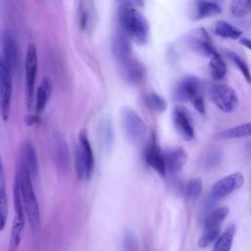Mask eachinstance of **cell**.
<instances>
[{"label": "cell", "instance_id": "obj_35", "mask_svg": "<svg viewBox=\"0 0 251 251\" xmlns=\"http://www.w3.org/2000/svg\"><path fill=\"white\" fill-rule=\"evenodd\" d=\"M240 43L251 51V39L246 38V37H241L240 38Z\"/></svg>", "mask_w": 251, "mask_h": 251}, {"label": "cell", "instance_id": "obj_23", "mask_svg": "<svg viewBox=\"0 0 251 251\" xmlns=\"http://www.w3.org/2000/svg\"><path fill=\"white\" fill-rule=\"evenodd\" d=\"M247 136H251V123L239 125L216 134L217 139H235Z\"/></svg>", "mask_w": 251, "mask_h": 251}, {"label": "cell", "instance_id": "obj_13", "mask_svg": "<svg viewBox=\"0 0 251 251\" xmlns=\"http://www.w3.org/2000/svg\"><path fill=\"white\" fill-rule=\"evenodd\" d=\"M173 122L179 132V134L185 140H191L194 137V129L192 126V120L189 112L181 106L175 108L173 112Z\"/></svg>", "mask_w": 251, "mask_h": 251}, {"label": "cell", "instance_id": "obj_2", "mask_svg": "<svg viewBox=\"0 0 251 251\" xmlns=\"http://www.w3.org/2000/svg\"><path fill=\"white\" fill-rule=\"evenodd\" d=\"M16 175L18 176L20 180L25 216L27 218L30 228L35 231L39 226L40 214L37 198L32 186V178L30 177L28 173L22 167H20Z\"/></svg>", "mask_w": 251, "mask_h": 251}, {"label": "cell", "instance_id": "obj_27", "mask_svg": "<svg viewBox=\"0 0 251 251\" xmlns=\"http://www.w3.org/2000/svg\"><path fill=\"white\" fill-rule=\"evenodd\" d=\"M230 13L236 18L246 17L251 13V0H231Z\"/></svg>", "mask_w": 251, "mask_h": 251}, {"label": "cell", "instance_id": "obj_34", "mask_svg": "<svg viewBox=\"0 0 251 251\" xmlns=\"http://www.w3.org/2000/svg\"><path fill=\"white\" fill-rule=\"evenodd\" d=\"M102 129H103V138L105 140V143L107 145H110L113 140V131H112L111 124L106 121L102 126Z\"/></svg>", "mask_w": 251, "mask_h": 251}, {"label": "cell", "instance_id": "obj_19", "mask_svg": "<svg viewBox=\"0 0 251 251\" xmlns=\"http://www.w3.org/2000/svg\"><path fill=\"white\" fill-rule=\"evenodd\" d=\"M164 155H165L166 170L167 172L174 175L179 173L182 170L187 159L186 152L181 147L169 150L166 153H164Z\"/></svg>", "mask_w": 251, "mask_h": 251}, {"label": "cell", "instance_id": "obj_26", "mask_svg": "<svg viewBox=\"0 0 251 251\" xmlns=\"http://www.w3.org/2000/svg\"><path fill=\"white\" fill-rule=\"evenodd\" d=\"M209 69L211 72L212 76L217 79L220 80L222 78L225 77L226 74V63L224 62V60L222 59V57L215 52L211 57H210V62H209Z\"/></svg>", "mask_w": 251, "mask_h": 251}, {"label": "cell", "instance_id": "obj_29", "mask_svg": "<svg viewBox=\"0 0 251 251\" xmlns=\"http://www.w3.org/2000/svg\"><path fill=\"white\" fill-rule=\"evenodd\" d=\"M229 210L227 207H221L214 210L205 220L204 226H219L221 223L226 219L228 215Z\"/></svg>", "mask_w": 251, "mask_h": 251}, {"label": "cell", "instance_id": "obj_14", "mask_svg": "<svg viewBox=\"0 0 251 251\" xmlns=\"http://www.w3.org/2000/svg\"><path fill=\"white\" fill-rule=\"evenodd\" d=\"M21 167L24 168L31 178L38 175V159L36 150L29 140L24 141L21 148Z\"/></svg>", "mask_w": 251, "mask_h": 251}, {"label": "cell", "instance_id": "obj_10", "mask_svg": "<svg viewBox=\"0 0 251 251\" xmlns=\"http://www.w3.org/2000/svg\"><path fill=\"white\" fill-rule=\"evenodd\" d=\"M244 183V176L241 173L230 174L218 180L211 189V200H219L232 191L240 188Z\"/></svg>", "mask_w": 251, "mask_h": 251}, {"label": "cell", "instance_id": "obj_9", "mask_svg": "<svg viewBox=\"0 0 251 251\" xmlns=\"http://www.w3.org/2000/svg\"><path fill=\"white\" fill-rule=\"evenodd\" d=\"M51 155L57 170L65 172L69 169L70 152L68 142L60 131H55L52 134Z\"/></svg>", "mask_w": 251, "mask_h": 251}, {"label": "cell", "instance_id": "obj_30", "mask_svg": "<svg viewBox=\"0 0 251 251\" xmlns=\"http://www.w3.org/2000/svg\"><path fill=\"white\" fill-rule=\"evenodd\" d=\"M145 103L148 106V108H150L151 110L155 111V112H164L167 108V102L166 100L156 94V93H150L145 97Z\"/></svg>", "mask_w": 251, "mask_h": 251}, {"label": "cell", "instance_id": "obj_17", "mask_svg": "<svg viewBox=\"0 0 251 251\" xmlns=\"http://www.w3.org/2000/svg\"><path fill=\"white\" fill-rule=\"evenodd\" d=\"M221 12V7L215 2L208 0H194L190 9V17L197 21L219 15Z\"/></svg>", "mask_w": 251, "mask_h": 251}, {"label": "cell", "instance_id": "obj_28", "mask_svg": "<svg viewBox=\"0 0 251 251\" xmlns=\"http://www.w3.org/2000/svg\"><path fill=\"white\" fill-rule=\"evenodd\" d=\"M220 233V226H204V232L202 233L199 239V246L205 248L209 246L214 240L219 237Z\"/></svg>", "mask_w": 251, "mask_h": 251}, {"label": "cell", "instance_id": "obj_12", "mask_svg": "<svg viewBox=\"0 0 251 251\" xmlns=\"http://www.w3.org/2000/svg\"><path fill=\"white\" fill-rule=\"evenodd\" d=\"M144 160L145 162L159 175L165 176L167 173L166 164H165V155L164 152L159 147L157 140L154 135H152L150 141L148 142L144 150Z\"/></svg>", "mask_w": 251, "mask_h": 251}, {"label": "cell", "instance_id": "obj_11", "mask_svg": "<svg viewBox=\"0 0 251 251\" xmlns=\"http://www.w3.org/2000/svg\"><path fill=\"white\" fill-rule=\"evenodd\" d=\"M187 43L192 50L201 56L210 58L216 52L208 32L202 27L190 30L187 36Z\"/></svg>", "mask_w": 251, "mask_h": 251}, {"label": "cell", "instance_id": "obj_22", "mask_svg": "<svg viewBox=\"0 0 251 251\" xmlns=\"http://www.w3.org/2000/svg\"><path fill=\"white\" fill-rule=\"evenodd\" d=\"M113 54L120 62L125 61L126 59L131 57L130 45L127 40V36L125 34H117L113 39Z\"/></svg>", "mask_w": 251, "mask_h": 251}, {"label": "cell", "instance_id": "obj_33", "mask_svg": "<svg viewBox=\"0 0 251 251\" xmlns=\"http://www.w3.org/2000/svg\"><path fill=\"white\" fill-rule=\"evenodd\" d=\"M228 57L233 62V64L237 67V69L240 71V73L243 75L245 79L248 82H251V74H250V71H249L246 63L237 54H235L233 52H228Z\"/></svg>", "mask_w": 251, "mask_h": 251}, {"label": "cell", "instance_id": "obj_20", "mask_svg": "<svg viewBox=\"0 0 251 251\" xmlns=\"http://www.w3.org/2000/svg\"><path fill=\"white\" fill-rule=\"evenodd\" d=\"M8 196L6 190V181L4 167L0 158V231L4 229L8 220Z\"/></svg>", "mask_w": 251, "mask_h": 251}, {"label": "cell", "instance_id": "obj_4", "mask_svg": "<svg viewBox=\"0 0 251 251\" xmlns=\"http://www.w3.org/2000/svg\"><path fill=\"white\" fill-rule=\"evenodd\" d=\"M175 97L178 101H191L194 108L201 114H205V103L202 95V84L197 77L183 78L175 89Z\"/></svg>", "mask_w": 251, "mask_h": 251}, {"label": "cell", "instance_id": "obj_6", "mask_svg": "<svg viewBox=\"0 0 251 251\" xmlns=\"http://www.w3.org/2000/svg\"><path fill=\"white\" fill-rule=\"evenodd\" d=\"M210 97L214 104L223 112H232L238 103L237 94L226 84H213L210 88Z\"/></svg>", "mask_w": 251, "mask_h": 251}, {"label": "cell", "instance_id": "obj_25", "mask_svg": "<svg viewBox=\"0 0 251 251\" xmlns=\"http://www.w3.org/2000/svg\"><path fill=\"white\" fill-rule=\"evenodd\" d=\"M234 234H235V226L234 225H230L216 239L214 251H230Z\"/></svg>", "mask_w": 251, "mask_h": 251}, {"label": "cell", "instance_id": "obj_5", "mask_svg": "<svg viewBox=\"0 0 251 251\" xmlns=\"http://www.w3.org/2000/svg\"><path fill=\"white\" fill-rule=\"evenodd\" d=\"M122 125L126 136L137 143L146 135L147 126L140 116L131 108L125 107L122 110Z\"/></svg>", "mask_w": 251, "mask_h": 251}, {"label": "cell", "instance_id": "obj_32", "mask_svg": "<svg viewBox=\"0 0 251 251\" xmlns=\"http://www.w3.org/2000/svg\"><path fill=\"white\" fill-rule=\"evenodd\" d=\"M122 249L123 251H140L138 241L132 232L126 231L124 233L122 239Z\"/></svg>", "mask_w": 251, "mask_h": 251}, {"label": "cell", "instance_id": "obj_1", "mask_svg": "<svg viewBox=\"0 0 251 251\" xmlns=\"http://www.w3.org/2000/svg\"><path fill=\"white\" fill-rule=\"evenodd\" d=\"M119 18L127 37L137 44H144L147 42L149 24L138 10L128 4H125L120 8Z\"/></svg>", "mask_w": 251, "mask_h": 251}, {"label": "cell", "instance_id": "obj_16", "mask_svg": "<svg viewBox=\"0 0 251 251\" xmlns=\"http://www.w3.org/2000/svg\"><path fill=\"white\" fill-rule=\"evenodd\" d=\"M2 51H3V61L5 65L13 72L16 69L18 58H19V50L18 45L12 34L6 32L2 38Z\"/></svg>", "mask_w": 251, "mask_h": 251}, {"label": "cell", "instance_id": "obj_24", "mask_svg": "<svg viewBox=\"0 0 251 251\" xmlns=\"http://www.w3.org/2000/svg\"><path fill=\"white\" fill-rule=\"evenodd\" d=\"M214 32L216 35L226 39H237L242 35V31L239 28L225 21H219L215 25Z\"/></svg>", "mask_w": 251, "mask_h": 251}, {"label": "cell", "instance_id": "obj_15", "mask_svg": "<svg viewBox=\"0 0 251 251\" xmlns=\"http://www.w3.org/2000/svg\"><path fill=\"white\" fill-rule=\"evenodd\" d=\"M81 156L86 169V178H90L94 169V156L91 144L88 140L87 132L85 129H81L78 134V145L75 149Z\"/></svg>", "mask_w": 251, "mask_h": 251}, {"label": "cell", "instance_id": "obj_7", "mask_svg": "<svg viewBox=\"0 0 251 251\" xmlns=\"http://www.w3.org/2000/svg\"><path fill=\"white\" fill-rule=\"evenodd\" d=\"M37 50L34 44H29L25 54V86H26V103L27 109L30 110L33 103L34 84L37 75Z\"/></svg>", "mask_w": 251, "mask_h": 251}, {"label": "cell", "instance_id": "obj_31", "mask_svg": "<svg viewBox=\"0 0 251 251\" xmlns=\"http://www.w3.org/2000/svg\"><path fill=\"white\" fill-rule=\"evenodd\" d=\"M202 191V181L200 178H193L189 180L185 187V195L189 200L197 199Z\"/></svg>", "mask_w": 251, "mask_h": 251}, {"label": "cell", "instance_id": "obj_18", "mask_svg": "<svg viewBox=\"0 0 251 251\" xmlns=\"http://www.w3.org/2000/svg\"><path fill=\"white\" fill-rule=\"evenodd\" d=\"M121 73L123 77L129 83L139 82L144 75V69L142 65L134 58L129 57L123 62H120Z\"/></svg>", "mask_w": 251, "mask_h": 251}, {"label": "cell", "instance_id": "obj_8", "mask_svg": "<svg viewBox=\"0 0 251 251\" xmlns=\"http://www.w3.org/2000/svg\"><path fill=\"white\" fill-rule=\"evenodd\" d=\"M12 90L11 71L0 58V113L4 121H7L10 115Z\"/></svg>", "mask_w": 251, "mask_h": 251}, {"label": "cell", "instance_id": "obj_21", "mask_svg": "<svg viewBox=\"0 0 251 251\" xmlns=\"http://www.w3.org/2000/svg\"><path fill=\"white\" fill-rule=\"evenodd\" d=\"M52 93V82L48 77H45L40 82L37 90H36V102H35V110L36 114L39 115L44 111L47 102Z\"/></svg>", "mask_w": 251, "mask_h": 251}, {"label": "cell", "instance_id": "obj_3", "mask_svg": "<svg viewBox=\"0 0 251 251\" xmlns=\"http://www.w3.org/2000/svg\"><path fill=\"white\" fill-rule=\"evenodd\" d=\"M13 196H14V209H15V216L13 219V224L11 227L10 232V238H9V247L8 251H18L22 236L24 233L25 228V208L23 203V197H22V191H21V185L18 176H15V182L13 187Z\"/></svg>", "mask_w": 251, "mask_h": 251}]
</instances>
